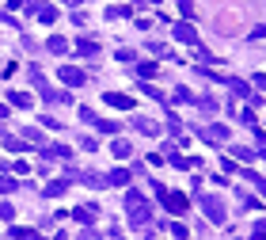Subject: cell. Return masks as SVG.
<instances>
[{
    "mask_svg": "<svg viewBox=\"0 0 266 240\" xmlns=\"http://www.w3.org/2000/svg\"><path fill=\"white\" fill-rule=\"evenodd\" d=\"M167 202H171V214H183V206H187L179 195H167Z\"/></svg>",
    "mask_w": 266,
    "mask_h": 240,
    "instance_id": "1",
    "label": "cell"
}]
</instances>
